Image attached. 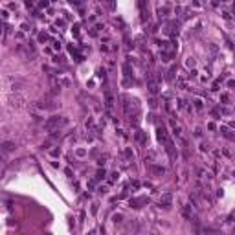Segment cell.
Listing matches in <instances>:
<instances>
[{
	"label": "cell",
	"mask_w": 235,
	"mask_h": 235,
	"mask_svg": "<svg viewBox=\"0 0 235 235\" xmlns=\"http://www.w3.org/2000/svg\"><path fill=\"white\" fill-rule=\"evenodd\" d=\"M68 125V119L66 118H63V116H53V118H48L46 119V123H44V129L50 132H53V131H57V129H61V127H66Z\"/></svg>",
	"instance_id": "6da1fadb"
},
{
	"label": "cell",
	"mask_w": 235,
	"mask_h": 235,
	"mask_svg": "<svg viewBox=\"0 0 235 235\" xmlns=\"http://www.w3.org/2000/svg\"><path fill=\"white\" fill-rule=\"evenodd\" d=\"M123 110H125V116H131L132 112H138V108H140V103H138V99L136 97H129V96H125L123 97Z\"/></svg>",
	"instance_id": "7a4b0ae2"
},
{
	"label": "cell",
	"mask_w": 235,
	"mask_h": 235,
	"mask_svg": "<svg viewBox=\"0 0 235 235\" xmlns=\"http://www.w3.org/2000/svg\"><path fill=\"white\" fill-rule=\"evenodd\" d=\"M156 136H158V140L162 143H166V145H169V143H173L171 140H169V136H167V131H166V127L163 125H158L156 127Z\"/></svg>",
	"instance_id": "3957f363"
},
{
	"label": "cell",
	"mask_w": 235,
	"mask_h": 235,
	"mask_svg": "<svg viewBox=\"0 0 235 235\" xmlns=\"http://www.w3.org/2000/svg\"><path fill=\"white\" fill-rule=\"evenodd\" d=\"M158 204H160V208H163V209H169V208L173 206V195H171V193H163L162 197H160Z\"/></svg>",
	"instance_id": "277c9868"
},
{
	"label": "cell",
	"mask_w": 235,
	"mask_h": 235,
	"mask_svg": "<svg viewBox=\"0 0 235 235\" xmlns=\"http://www.w3.org/2000/svg\"><path fill=\"white\" fill-rule=\"evenodd\" d=\"M182 217L187 219V221H193L195 219V209H193V204H187V206L182 208Z\"/></svg>",
	"instance_id": "5b68a950"
},
{
	"label": "cell",
	"mask_w": 235,
	"mask_h": 235,
	"mask_svg": "<svg viewBox=\"0 0 235 235\" xmlns=\"http://www.w3.org/2000/svg\"><path fill=\"white\" fill-rule=\"evenodd\" d=\"M17 145H15L13 142H2L0 143V153H13Z\"/></svg>",
	"instance_id": "8992f818"
},
{
	"label": "cell",
	"mask_w": 235,
	"mask_h": 235,
	"mask_svg": "<svg viewBox=\"0 0 235 235\" xmlns=\"http://www.w3.org/2000/svg\"><path fill=\"white\" fill-rule=\"evenodd\" d=\"M169 125H171V129H173V134H174V136L182 140V127H180V125L174 121V119H171V121H169Z\"/></svg>",
	"instance_id": "52a82bcc"
},
{
	"label": "cell",
	"mask_w": 235,
	"mask_h": 235,
	"mask_svg": "<svg viewBox=\"0 0 235 235\" xmlns=\"http://www.w3.org/2000/svg\"><path fill=\"white\" fill-rule=\"evenodd\" d=\"M147 88H149V92H151V94H156L158 92V83L154 81L151 76H149V81H147Z\"/></svg>",
	"instance_id": "ba28073f"
},
{
	"label": "cell",
	"mask_w": 235,
	"mask_h": 235,
	"mask_svg": "<svg viewBox=\"0 0 235 235\" xmlns=\"http://www.w3.org/2000/svg\"><path fill=\"white\" fill-rule=\"evenodd\" d=\"M22 101H24V99L20 96H11V97H9V103H11V107H15V108L22 107Z\"/></svg>",
	"instance_id": "9c48e42d"
},
{
	"label": "cell",
	"mask_w": 235,
	"mask_h": 235,
	"mask_svg": "<svg viewBox=\"0 0 235 235\" xmlns=\"http://www.w3.org/2000/svg\"><path fill=\"white\" fill-rule=\"evenodd\" d=\"M198 178L200 180H211V173L208 169H198Z\"/></svg>",
	"instance_id": "30bf717a"
},
{
	"label": "cell",
	"mask_w": 235,
	"mask_h": 235,
	"mask_svg": "<svg viewBox=\"0 0 235 235\" xmlns=\"http://www.w3.org/2000/svg\"><path fill=\"white\" fill-rule=\"evenodd\" d=\"M147 198H132L131 200V206L132 208H142V204H145Z\"/></svg>",
	"instance_id": "8fae6325"
},
{
	"label": "cell",
	"mask_w": 235,
	"mask_h": 235,
	"mask_svg": "<svg viewBox=\"0 0 235 235\" xmlns=\"http://www.w3.org/2000/svg\"><path fill=\"white\" fill-rule=\"evenodd\" d=\"M105 105H107L108 110H110V108L114 107V99H112V94H110V92H107V97H105Z\"/></svg>",
	"instance_id": "7c38bea8"
},
{
	"label": "cell",
	"mask_w": 235,
	"mask_h": 235,
	"mask_svg": "<svg viewBox=\"0 0 235 235\" xmlns=\"http://www.w3.org/2000/svg\"><path fill=\"white\" fill-rule=\"evenodd\" d=\"M160 59H162L163 63H169L171 61V53H169L167 50H162V52H160Z\"/></svg>",
	"instance_id": "4fadbf2b"
},
{
	"label": "cell",
	"mask_w": 235,
	"mask_h": 235,
	"mask_svg": "<svg viewBox=\"0 0 235 235\" xmlns=\"http://www.w3.org/2000/svg\"><path fill=\"white\" fill-rule=\"evenodd\" d=\"M151 171L154 174H163V173H166V169H163L162 166H151Z\"/></svg>",
	"instance_id": "5bb4252c"
},
{
	"label": "cell",
	"mask_w": 235,
	"mask_h": 235,
	"mask_svg": "<svg viewBox=\"0 0 235 235\" xmlns=\"http://www.w3.org/2000/svg\"><path fill=\"white\" fill-rule=\"evenodd\" d=\"M174 76H176V64H173V66L169 68V72H167V79L171 81V79H173Z\"/></svg>",
	"instance_id": "9a60e30c"
},
{
	"label": "cell",
	"mask_w": 235,
	"mask_h": 235,
	"mask_svg": "<svg viewBox=\"0 0 235 235\" xmlns=\"http://www.w3.org/2000/svg\"><path fill=\"white\" fill-rule=\"evenodd\" d=\"M167 11H169V7H167V6H163V7H158V17H160V18H163V17L167 15Z\"/></svg>",
	"instance_id": "2e32d148"
},
{
	"label": "cell",
	"mask_w": 235,
	"mask_h": 235,
	"mask_svg": "<svg viewBox=\"0 0 235 235\" xmlns=\"http://www.w3.org/2000/svg\"><path fill=\"white\" fill-rule=\"evenodd\" d=\"M195 108H197V110H202V108H204V103H202V99H195Z\"/></svg>",
	"instance_id": "e0dca14e"
},
{
	"label": "cell",
	"mask_w": 235,
	"mask_h": 235,
	"mask_svg": "<svg viewBox=\"0 0 235 235\" xmlns=\"http://www.w3.org/2000/svg\"><path fill=\"white\" fill-rule=\"evenodd\" d=\"M48 41V35L46 33H41V35H39V42H46Z\"/></svg>",
	"instance_id": "ac0fdd59"
},
{
	"label": "cell",
	"mask_w": 235,
	"mask_h": 235,
	"mask_svg": "<svg viewBox=\"0 0 235 235\" xmlns=\"http://www.w3.org/2000/svg\"><path fill=\"white\" fill-rule=\"evenodd\" d=\"M186 64H187L189 68H191V66H195V59H193V57H187V61H186Z\"/></svg>",
	"instance_id": "d6986e66"
},
{
	"label": "cell",
	"mask_w": 235,
	"mask_h": 235,
	"mask_svg": "<svg viewBox=\"0 0 235 235\" xmlns=\"http://www.w3.org/2000/svg\"><path fill=\"white\" fill-rule=\"evenodd\" d=\"M221 101H222V103H228V101H230V96H228V94H222V96H221Z\"/></svg>",
	"instance_id": "ffe728a7"
},
{
	"label": "cell",
	"mask_w": 235,
	"mask_h": 235,
	"mask_svg": "<svg viewBox=\"0 0 235 235\" xmlns=\"http://www.w3.org/2000/svg\"><path fill=\"white\" fill-rule=\"evenodd\" d=\"M50 154H52V156H59V154H61V149H53V151H50Z\"/></svg>",
	"instance_id": "44dd1931"
},
{
	"label": "cell",
	"mask_w": 235,
	"mask_h": 235,
	"mask_svg": "<svg viewBox=\"0 0 235 235\" xmlns=\"http://www.w3.org/2000/svg\"><path fill=\"white\" fill-rule=\"evenodd\" d=\"M112 219H114V222H116V224H118V222H121V219H123V217H121V215H119V213H118V215H114V217H112Z\"/></svg>",
	"instance_id": "7402d4cb"
},
{
	"label": "cell",
	"mask_w": 235,
	"mask_h": 235,
	"mask_svg": "<svg viewBox=\"0 0 235 235\" xmlns=\"http://www.w3.org/2000/svg\"><path fill=\"white\" fill-rule=\"evenodd\" d=\"M101 178H105V171H97V174H96V180H101Z\"/></svg>",
	"instance_id": "603a6c76"
},
{
	"label": "cell",
	"mask_w": 235,
	"mask_h": 235,
	"mask_svg": "<svg viewBox=\"0 0 235 235\" xmlns=\"http://www.w3.org/2000/svg\"><path fill=\"white\" fill-rule=\"evenodd\" d=\"M184 84H186V79L180 77V79H178V87H180V88H184Z\"/></svg>",
	"instance_id": "cb8c5ba5"
},
{
	"label": "cell",
	"mask_w": 235,
	"mask_h": 235,
	"mask_svg": "<svg viewBox=\"0 0 235 235\" xmlns=\"http://www.w3.org/2000/svg\"><path fill=\"white\" fill-rule=\"evenodd\" d=\"M53 48H55V50H61V42H59V41H53Z\"/></svg>",
	"instance_id": "d4e9b609"
},
{
	"label": "cell",
	"mask_w": 235,
	"mask_h": 235,
	"mask_svg": "<svg viewBox=\"0 0 235 235\" xmlns=\"http://www.w3.org/2000/svg\"><path fill=\"white\" fill-rule=\"evenodd\" d=\"M195 136H197V138L202 136V131H200V129H195Z\"/></svg>",
	"instance_id": "484cf974"
},
{
	"label": "cell",
	"mask_w": 235,
	"mask_h": 235,
	"mask_svg": "<svg viewBox=\"0 0 235 235\" xmlns=\"http://www.w3.org/2000/svg\"><path fill=\"white\" fill-rule=\"evenodd\" d=\"M116 178H118V173H112L110 174V182H116Z\"/></svg>",
	"instance_id": "4316f807"
},
{
	"label": "cell",
	"mask_w": 235,
	"mask_h": 235,
	"mask_svg": "<svg viewBox=\"0 0 235 235\" xmlns=\"http://www.w3.org/2000/svg\"><path fill=\"white\" fill-rule=\"evenodd\" d=\"M226 84H228V88H233V84H235V81H233V79H230V81H228Z\"/></svg>",
	"instance_id": "83f0119b"
},
{
	"label": "cell",
	"mask_w": 235,
	"mask_h": 235,
	"mask_svg": "<svg viewBox=\"0 0 235 235\" xmlns=\"http://www.w3.org/2000/svg\"><path fill=\"white\" fill-rule=\"evenodd\" d=\"M200 151H208V143H200Z\"/></svg>",
	"instance_id": "f1b7e54d"
},
{
	"label": "cell",
	"mask_w": 235,
	"mask_h": 235,
	"mask_svg": "<svg viewBox=\"0 0 235 235\" xmlns=\"http://www.w3.org/2000/svg\"><path fill=\"white\" fill-rule=\"evenodd\" d=\"M88 235H97V233H96V232H90V233H88Z\"/></svg>",
	"instance_id": "f546056e"
},
{
	"label": "cell",
	"mask_w": 235,
	"mask_h": 235,
	"mask_svg": "<svg viewBox=\"0 0 235 235\" xmlns=\"http://www.w3.org/2000/svg\"><path fill=\"white\" fill-rule=\"evenodd\" d=\"M151 235H158V233H151Z\"/></svg>",
	"instance_id": "4dcf8cb0"
}]
</instances>
